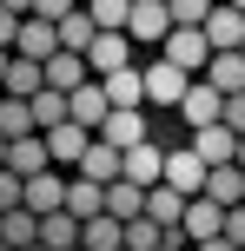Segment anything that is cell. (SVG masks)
Instances as JSON below:
<instances>
[{"instance_id":"obj_1","label":"cell","mask_w":245,"mask_h":251,"mask_svg":"<svg viewBox=\"0 0 245 251\" xmlns=\"http://www.w3.org/2000/svg\"><path fill=\"white\" fill-rule=\"evenodd\" d=\"M186 93H192V73L172 66L166 53H153L146 60V106H186Z\"/></svg>"},{"instance_id":"obj_2","label":"cell","mask_w":245,"mask_h":251,"mask_svg":"<svg viewBox=\"0 0 245 251\" xmlns=\"http://www.w3.org/2000/svg\"><path fill=\"white\" fill-rule=\"evenodd\" d=\"M159 53H166V60L172 66H186V73H206V66H212V40H206V26H172V33H166V47H159Z\"/></svg>"},{"instance_id":"obj_3","label":"cell","mask_w":245,"mask_h":251,"mask_svg":"<svg viewBox=\"0 0 245 251\" xmlns=\"http://www.w3.org/2000/svg\"><path fill=\"white\" fill-rule=\"evenodd\" d=\"M206 178H212V165L199 159L192 146H166V185H172V192H186V199H206Z\"/></svg>"},{"instance_id":"obj_4","label":"cell","mask_w":245,"mask_h":251,"mask_svg":"<svg viewBox=\"0 0 245 251\" xmlns=\"http://www.w3.org/2000/svg\"><path fill=\"white\" fill-rule=\"evenodd\" d=\"M126 33H133V47H166V33H172V7H166V0H133Z\"/></svg>"},{"instance_id":"obj_5","label":"cell","mask_w":245,"mask_h":251,"mask_svg":"<svg viewBox=\"0 0 245 251\" xmlns=\"http://www.w3.org/2000/svg\"><path fill=\"white\" fill-rule=\"evenodd\" d=\"M13 53L47 66L53 53H60V26H53V20H40V13H27V20H20V40H13Z\"/></svg>"},{"instance_id":"obj_6","label":"cell","mask_w":245,"mask_h":251,"mask_svg":"<svg viewBox=\"0 0 245 251\" xmlns=\"http://www.w3.org/2000/svg\"><path fill=\"white\" fill-rule=\"evenodd\" d=\"M66 185H73V178H66L60 165L33 172V178H27V212H40V218H47V212H60V205H66Z\"/></svg>"},{"instance_id":"obj_7","label":"cell","mask_w":245,"mask_h":251,"mask_svg":"<svg viewBox=\"0 0 245 251\" xmlns=\"http://www.w3.org/2000/svg\"><path fill=\"white\" fill-rule=\"evenodd\" d=\"M106 100H113V113H146V66L106 73Z\"/></svg>"},{"instance_id":"obj_8","label":"cell","mask_w":245,"mask_h":251,"mask_svg":"<svg viewBox=\"0 0 245 251\" xmlns=\"http://www.w3.org/2000/svg\"><path fill=\"white\" fill-rule=\"evenodd\" d=\"M86 146H93V132H86V126H73V119L47 132V152H53V165H60V172H80V159H86Z\"/></svg>"},{"instance_id":"obj_9","label":"cell","mask_w":245,"mask_h":251,"mask_svg":"<svg viewBox=\"0 0 245 251\" xmlns=\"http://www.w3.org/2000/svg\"><path fill=\"white\" fill-rule=\"evenodd\" d=\"M80 178H93V185H113V178H126V152H119V146H106V139L93 132L86 159H80Z\"/></svg>"},{"instance_id":"obj_10","label":"cell","mask_w":245,"mask_h":251,"mask_svg":"<svg viewBox=\"0 0 245 251\" xmlns=\"http://www.w3.org/2000/svg\"><path fill=\"white\" fill-rule=\"evenodd\" d=\"M186 146H192L206 165H232V159H239V132H232L225 119H219V126H199V132L186 139Z\"/></svg>"},{"instance_id":"obj_11","label":"cell","mask_w":245,"mask_h":251,"mask_svg":"<svg viewBox=\"0 0 245 251\" xmlns=\"http://www.w3.org/2000/svg\"><path fill=\"white\" fill-rule=\"evenodd\" d=\"M179 113H186V126H192V132H199V126H219V119H225V93L212 86V79H192V93H186Z\"/></svg>"},{"instance_id":"obj_12","label":"cell","mask_w":245,"mask_h":251,"mask_svg":"<svg viewBox=\"0 0 245 251\" xmlns=\"http://www.w3.org/2000/svg\"><path fill=\"white\" fill-rule=\"evenodd\" d=\"M86 66H93V79H106V73H119V66H133V33H100L86 47Z\"/></svg>"},{"instance_id":"obj_13","label":"cell","mask_w":245,"mask_h":251,"mask_svg":"<svg viewBox=\"0 0 245 251\" xmlns=\"http://www.w3.org/2000/svg\"><path fill=\"white\" fill-rule=\"evenodd\" d=\"M186 238H192V245H206V238H225V205L219 199H192V205H186Z\"/></svg>"},{"instance_id":"obj_14","label":"cell","mask_w":245,"mask_h":251,"mask_svg":"<svg viewBox=\"0 0 245 251\" xmlns=\"http://www.w3.org/2000/svg\"><path fill=\"white\" fill-rule=\"evenodd\" d=\"M206 40H212V53H232V47H245V13L232 7V0H219V7H212Z\"/></svg>"},{"instance_id":"obj_15","label":"cell","mask_w":245,"mask_h":251,"mask_svg":"<svg viewBox=\"0 0 245 251\" xmlns=\"http://www.w3.org/2000/svg\"><path fill=\"white\" fill-rule=\"evenodd\" d=\"M126 178H133V185H146V192L166 185V146H153V139L133 146V152H126Z\"/></svg>"},{"instance_id":"obj_16","label":"cell","mask_w":245,"mask_h":251,"mask_svg":"<svg viewBox=\"0 0 245 251\" xmlns=\"http://www.w3.org/2000/svg\"><path fill=\"white\" fill-rule=\"evenodd\" d=\"M86 79H93V66H86V53H53V60H47V86L53 93H80V86H86Z\"/></svg>"},{"instance_id":"obj_17","label":"cell","mask_w":245,"mask_h":251,"mask_svg":"<svg viewBox=\"0 0 245 251\" xmlns=\"http://www.w3.org/2000/svg\"><path fill=\"white\" fill-rule=\"evenodd\" d=\"M106 113H113V100H106V79H86V86L73 93V126H86V132H100Z\"/></svg>"},{"instance_id":"obj_18","label":"cell","mask_w":245,"mask_h":251,"mask_svg":"<svg viewBox=\"0 0 245 251\" xmlns=\"http://www.w3.org/2000/svg\"><path fill=\"white\" fill-rule=\"evenodd\" d=\"M0 93H7V100H33V93H47V66L13 53V66H7V79H0Z\"/></svg>"},{"instance_id":"obj_19","label":"cell","mask_w":245,"mask_h":251,"mask_svg":"<svg viewBox=\"0 0 245 251\" xmlns=\"http://www.w3.org/2000/svg\"><path fill=\"white\" fill-rule=\"evenodd\" d=\"M47 165H53V152H47V132H33V139H13V146H7V172L33 178V172H47Z\"/></svg>"},{"instance_id":"obj_20","label":"cell","mask_w":245,"mask_h":251,"mask_svg":"<svg viewBox=\"0 0 245 251\" xmlns=\"http://www.w3.org/2000/svg\"><path fill=\"white\" fill-rule=\"evenodd\" d=\"M186 205H192V199H186V192H172V185H153V192H146V218H153V225H166V231L186 225Z\"/></svg>"},{"instance_id":"obj_21","label":"cell","mask_w":245,"mask_h":251,"mask_svg":"<svg viewBox=\"0 0 245 251\" xmlns=\"http://www.w3.org/2000/svg\"><path fill=\"white\" fill-rule=\"evenodd\" d=\"M80 231H86V225H80V218L66 212V205L40 218V245H47V251H80Z\"/></svg>"},{"instance_id":"obj_22","label":"cell","mask_w":245,"mask_h":251,"mask_svg":"<svg viewBox=\"0 0 245 251\" xmlns=\"http://www.w3.org/2000/svg\"><path fill=\"white\" fill-rule=\"evenodd\" d=\"M0 245H13V251L40 245V212H27V205H13V212H0Z\"/></svg>"},{"instance_id":"obj_23","label":"cell","mask_w":245,"mask_h":251,"mask_svg":"<svg viewBox=\"0 0 245 251\" xmlns=\"http://www.w3.org/2000/svg\"><path fill=\"white\" fill-rule=\"evenodd\" d=\"M80 245H86V251H126V218H113V212L86 218V231H80Z\"/></svg>"},{"instance_id":"obj_24","label":"cell","mask_w":245,"mask_h":251,"mask_svg":"<svg viewBox=\"0 0 245 251\" xmlns=\"http://www.w3.org/2000/svg\"><path fill=\"white\" fill-rule=\"evenodd\" d=\"M100 139H106V146H119V152L146 146V113H106V126H100Z\"/></svg>"},{"instance_id":"obj_25","label":"cell","mask_w":245,"mask_h":251,"mask_svg":"<svg viewBox=\"0 0 245 251\" xmlns=\"http://www.w3.org/2000/svg\"><path fill=\"white\" fill-rule=\"evenodd\" d=\"M66 212H73L80 225H86V218H100V212H106V185H93V178L73 172V185H66Z\"/></svg>"},{"instance_id":"obj_26","label":"cell","mask_w":245,"mask_h":251,"mask_svg":"<svg viewBox=\"0 0 245 251\" xmlns=\"http://www.w3.org/2000/svg\"><path fill=\"white\" fill-rule=\"evenodd\" d=\"M206 199H219L225 212H232V205H245V165H212V178H206Z\"/></svg>"},{"instance_id":"obj_27","label":"cell","mask_w":245,"mask_h":251,"mask_svg":"<svg viewBox=\"0 0 245 251\" xmlns=\"http://www.w3.org/2000/svg\"><path fill=\"white\" fill-rule=\"evenodd\" d=\"M199 79H212L219 93H245V53H239V47H232V53H212V66H206Z\"/></svg>"},{"instance_id":"obj_28","label":"cell","mask_w":245,"mask_h":251,"mask_svg":"<svg viewBox=\"0 0 245 251\" xmlns=\"http://www.w3.org/2000/svg\"><path fill=\"white\" fill-rule=\"evenodd\" d=\"M93 40H100V20H93L86 7H73V13L60 20V47H66V53H86Z\"/></svg>"},{"instance_id":"obj_29","label":"cell","mask_w":245,"mask_h":251,"mask_svg":"<svg viewBox=\"0 0 245 251\" xmlns=\"http://www.w3.org/2000/svg\"><path fill=\"white\" fill-rule=\"evenodd\" d=\"M0 132H7V139H33V132H40L33 100H7V93H0Z\"/></svg>"},{"instance_id":"obj_30","label":"cell","mask_w":245,"mask_h":251,"mask_svg":"<svg viewBox=\"0 0 245 251\" xmlns=\"http://www.w3.org/2000/svg\"><path fill=\"white\" fill-rule=\"evenodd\" d=\"M106 212H113V218H146V185L113 178V185H106Z\"/></svg>"},{"instance_id":"obj_31","label":"cell","mask_w":245,"mask_h":251,"mask_svg":"<svg viewBox=\"0 0 245 251\" xmlns=\"http://www.w3.org/2000/svg\"><path fill=\"white\" fill-rule=\"evenodd\" d=\"M33 119H40V132H53V126H66L73 119V93H33Z\"/></svg>"},{"instance_id":"obj_32","label":"cell","mask_w":245,"mask_h":251,"mask_svg":"<svg viewBox=\"0 0 245 251\" xmlns=\"http://www.w3.org/2000/svg\"><path fill=\"white\" fill-rule=\"evenodd\" d=\"M86 13L100 20V33H126V20H133V0H86Z\"/></svg>"},{"instance_id":"obj_33","label":"cell","mask_w":245,"mask_h":251,"mask_svg":"<svg viewBox=\"0 0 245 251\" xmlns=\"http://www.w3.org/2000/svg\"><path fill=\"white\" fill-rule=\"evenodd\" d=\"M166 245V225H153V218H126V251H159Z\"/></svg>"},{"instance_id":"obj_34","label":"cell","mask_w":245,"mask_h":251,"mask_svg":"<svg viewBox=\"0 0 245 251\" xmlns=\"http://www.w3.org/2000/svg\"><path fill=\"white\" fill-rule=\"evenodd\" d=\"M166 7H172V26H206L219 0H166Z\"/></svg>"},{"instance_id":"obj_35","label":"cell","mask_w":245,"mask_h":251,"mask_svg":"<svg viewBox=\"0 0 245 251\" xmlns=\"http://www.w3.org/2000/svg\"><path fill=\"white\" fill-rule=\"evenodd\" d=\"M13 205H27V178L20 172H0V212H13Z\"/></svg>"},{"instance_id":"obj_36","label":"cell","mask_w":245,"mask_h":251,"mask_svg":"<svg viewBox=\"0 0 245 251\" xmlns=\"http://www.w3.org/2000/svg\"><path fill=\"white\" fill-rule=\"evenodd\" d=\"M225 126L245 139V93H225Z\"/></svg>"},{"instance_id":"obj_37","label":"cell","mask_w":245,"mask_h":251,"mask_svg":"<svg viewBox=\"0 0 245 251\" xmlns=\"http://www.w3.org/2000/svg\"><path fill=\"white\" fill-rule=\"evenodd\" d=\"M73 7H80V0H40L33 13H40V20H53V26H60V20H66V13H73Z\"/></svg>"},{"instance_id":"obj_38","label":"cell","mask_w":245,"mask_h":251,"mask_svg":"<svg viewBox=\"0 0 245 251\" xmlns=\"http://www.w3.org/2000/svg\"><path fill=\"white\" fill-rule=\"evenodd\" d=\"M225 238L245 251V205H232V212H225Z\"/></svg>"},{"instance_id":"obj_39","label":"cell","mask_w":245,"mask_h":251,"mask_svg":"<svg viewBox=\"0 0 245 251\" xmlns=\"http://www.w3.org/2000/svg\"><path fill=\"white\" fill-rule=\"evenodd\" d=\"M13 40H20V13H7V7H0V47L13 53Z\"/></svg>"},{"instance_id":"obj_40","label":"cell","mask_w":245,"mask_h":251,"mask_svg":"<svg viewBox=\"0 0 245 251\" xmlns=\"http://www.w3.org/2000/svg\"><path fill=\"white\" fill-rule=\"evenodd\" d=\"M159 251H192V238H186V231H166V245Z\"/></svg>"},{"instance_id":"obj_41","label":"cell","mask_w":245,"mask_h":251,"mask_svg":"<svg viewBox=\"0 0 245 251\" xmlns=\"http://www.w3.org/2000/svg\"><path fill=\"white\" fill-rule=\"evenodd\" d=\"M0 7H7V13H20V20H27V13L40 7V0H0Z\"/></svg>"},{"instance_id":"obj_42","label":"cell","mask_w":245,"mask_h":251,"mask_svg":"<svg viewBox=\"0 0 245 251\" xmlns=\"http://www.w3.org/2000/svg\"><path fill=\"white\" fill-rule=\"evenodd\" d=\"M192 251H239L232 238H206V245H192Z\"/></svg>"},{"instance_id":"obj_43","label":"cell","mask_w":245,"mask_h":251,"mask_svg":"<svg viewBox=\"0 0 245 251\" xmlns=\"http://www.w3.org/2000/svg\"><path fill=\"white\" fill-rule=\"evenodd\" d=\"M7 146H13V139H7V132H0V172H7Z\"/></svg>"},{"instance_id":"obj_44","label":"cell","mask_w":245,"mask_h":251,"mask_svg":"<svg viewBox=\"0 0 245 251\" xmlns=\"http://www.w3.org/2000/svg\"><path fill=\"white\" fill-rule=\"evenodd\" d=\"M7 66H13V53H7V47H0V79H7Z\"/></svg>"},{"instance_id":"obj_45","label":"cell","mask_w":245,"mask_h":251,"mask_svg":"<svg viewBox=\"0 0 245 251\" xmlns=\"http://www.w3.org/2000/svg\"><path fill=\"white\" fill-rule=\"evenodd\" d=\"M232 165H245V139H239V159H232Z\"/></svg>"},{"instance_id":"obj_46","label":"cell","mask_w":245,"mask_h":251,"mask_svg":"<svg viewBox=\"0 0 245 251\" xmlns=\"http://www.w3.org/2000/svg\"><path fill=\"white\" fill-rule=\"evenodd\" d=\"M27 251H47V245H27Z\"/></svg>"},{"instance_id":"obj_47","label":"cell","mask_w":245,"mask_h":251,"mask_svg":"<svg viewBox=\"0 0 245 251\" xmlns=\"http://www.w3.org/2000/svg\"><path fill=\"white\" fill-rule=\"evenodd\" d=\"M232 7H239V13H245V0H232Z\"/></svg>"},{"instance_id":"obj_48","label":"cell","mask_w":245,"mask_h":251,"mask_svg":"<svg viewBox=\"0 0 245 251\" xmlns=\"http://www.w3.org/2000/svg\"><path fill=\"white\" fill-rule=\"evenodd\" d=\"M0 251H13V245H0Z\"/></svg>"},{"instance_id":"obj_49","label":"cell","mask_w":245,"mask_h":251,"mask_svg":"<svg viewBox=\"0 0 245 251\" xmlns=\"http://www.w3.org/2000/svg\"><path fill=\"white\" fill-rule=\"evenodd\" d=\"M80 7H86V0H80Z\"/></svg>"},{"instance_id":"obj_50","label":"cell","mask_w":245,"mask_h":251,"mask_svg":"<svg viewBox=\"0 0 245 251\" xmlns=\"http://www.w3.org/2000/svg\"><path fill=\"white\" fill-rule=\"evenodd\" d=\"M80 251H86V245H80Z\"/></svg>"},{"instance_id":"obj_51","label":"cell","mask_w":245,"mask_h":251,"mask_svg":"<svg viewBox=\"0 0 245 251\" xmlns=\"http://www.w3.org/2000/svg\"><path fill=\"white\" fill-rule=\"evenodd\" d=\"M239 53H245V47H239Z\"/></svg>"}]
</instances>
